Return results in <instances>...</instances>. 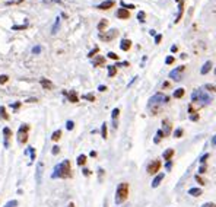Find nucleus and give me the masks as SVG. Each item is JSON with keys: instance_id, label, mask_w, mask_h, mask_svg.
<instances>
[{"instance_id": "obj_1", "label": "nucleus", "mask_w": 216, "mask_h": 207, "mask_svg": "<svg viewBox=\"0 0 216 207\" xmlns=\"http://www.w3.org/2000/svg\"><path fill=\"white\" fill-rule=\"evenodd\" d=\"M170 102V98H168L166 95H164V94H156V95H153L149 101H148V108L155 114L162 105H165V104H168Z\"/></svg>"}, {"instance_id": "obj_2", "label": "nucleus", "mask_w": 216, "mask_h": 207, "mask_svg": "<svg viewBox=\"0 0 216 207\" xmlns=\"http://www.w3.org/2000/svg\"><path fill=\"white\" fill-rule=\"evenodd\" d=\"M53 178H70L72 176V168H70V162L66 159L61 164H59L54 168V172L51 175Z\"/></svg>"}, {"instance_id": "obj_3", "label": "nucleus", "mask_w": 216, "mask_h": 207, "mask_svg": "<svg viewBox=\"0 0 216 207\" xmlns=\"http://www.w3.org/2000/svg\"><path fill=\"white\" fill-rule=\"evenodd\" d=\"M191 101L199 102L200 107H204V105H209L212 102V96L209 94H206L204 90H202V89H196L193 94H191Z\"/></svg>"}, {"instance_id": "obj_4", "label": "nucleus", "mask_w": 216, "mask_h": 207, "mask_svg": "<svg viewBox=\"0 0 216 207\" xmlns=\"http://www.w3.org/2000/svg\"><path fill=\"white\" fill-rule=\"evenodd\" d=\"M127 195H129V184L127 182L118 184L115 191V204H123L127 200Z\"/></svg>"}, {"instance_id": "obj_5", "label": "nucleus", "mask_w": 216, "mask_h": 207, "mask_svg": "<svg viewBox=\"0 0 216 207\" xmlns=\"http://www.w3.org/2000/svg\"><path fill=\"white\" fill-rule=\"evenodd\" d=\"M28 131H29V126L28 124H23L19 127L18 130V143L19 145H25L28 140Z\"/></svg>"}, {"instance_id": "obj_6", "label": "nucleus", "mask_w": 216, "mask_h": 207, "mask_svg": "<svg viewBox=\"0 0 216 207\" xmlns=\"http://www.w3.org/2000/svg\"><path fill=\"white\" fill-rule=\"evenodd\" d=\"M184 66H180V67H177V69H174L172 72H170V77L174 80V82H178L180 79H181V73L184 72Z\"/></svg>"}, {"instance_id": "obj_7", "label": "nucleus", "mask_w": 216, "mask_h": 207, "mask_svg": "<svg viewBox=\"0 0 216 207\" xmlns=\"http://www.w3.org/2000/svg\"><path fill=\"white\" fill-rule=\"evenodd\" d=\"M159 168H161V160H152V162L148 165V172L149 174H158V171H159Z\"/></svg>"}, {"instance_id": "obj_8", "label": "nucleus", "mask_w": 216, "mask_h": 207, "mask_svg": "<svg viewBox=\"0 0 216 207\" xmlns=\"http://www.w3.org/2000/svg\"><path fill=\"white\" fill-rule=\"evenodd\" d=\"M115 37H117V29H111L107 34H99V39H102V41H111Z\"/></svg>"}, {"instance_id": "obj_9", "label": "nucleus", "mask_w": 216, "mask_h": 207, "mask_svg": "<svg viewBox=\"0 0 216 207\" xmlns=\"http://www.w3.org/2000/svg\"><path fill=\"white\" fill-rule=\"evenodd\" d=\"M171 128H172V126H171V123L168 121V120H164L162 121V131H164V136L166 137V136H170L171 134Z\"/></svg>"}, {"instance_id": "obj_10", "label": "nucleus", "mask_w": 216, "mask_h": 207, "mask_svg": "<svg viewBox=\"0 0 216 207\" xmlns=\"http://www.w3.org/2000/svg\"><path fill=\"white\" fill-rule=\"evenodd\" d=\"M118 114H120V109L118 108H114L112 112H111V118H112V128H117L118 127Z\"/></svg>"}, {"instance_id": "obj_11", "label": "nucleus", "mask_w": 216, "mask_h": 207, "mask_svg": "<svg viewBox=\"0 0 216 207\" xmlns=\"http://www.w3.org/2000/svg\"><path fill=\"white\" fill-rule=\"evenodd\" d=\"M114 5H115V2H114V0H105V2H102V3L98 6V9H101V10H107V9L112 7Z\"/></svg>"}, {"instance_id": "obj_12", "label": "nucleus", "mask_w": 216, "mask_h": 207, "mask_svg": "<svg viewBox=\"0 0 216 207\" xmlns=\"http://www.w3.org/2000/svg\"><path fill=\"white\" fill-rule=\"evenodd\" d=\"M117 18H120V19H129L130 18V13H129V10L127 9H118L117 10Z\"/></svg>"}, {"instance_id": "obj_13", "label": "nucleus", "mask_w": 216, "mask_h": 207, "mask_svg": "<svg viewBox=\"0 0 216 207\" xmlns=\"http://www.w3.org/2000/svg\"><path fill=\"white\" fill-rule=\"evenodd\" d=\"M41 178H42V164H41V162H38V165H37V171H35V179H37V182H38V184L41 182Z\"/></svg>"}, {"instance_id": "obj_14", "label": "nucleus", "mask_w": 216, "mask_h": 207, "mask_svg": "<svg viewBox=\"0 0 216 207\" xmlns=\"http://www.w3.org/2000/svg\"><path fill=\"white\" fill-rule=\"evenodd\" d=\"M63 94H64V95H67V98H69V101H70V102H78V101H79L78 94H76L75 90H70L69 94H67V92H63Z\"/></svg>"}, {"instance_id": "obj_15", "label": "nucleus", "mask_w": 216, "mask_h": 207, "mask_svg": "<svg viewBox=\"0 0 216 207\" xmlns=\"http://www.w3.org/2000/svg\"><path fill=\"white\" fill-rule=\"evenodd\" d=\"M130 47H132V41L130 39H123L121 44H120V48H121L123 51H129Z\"/></svg>"}, {"instance_id": "obj_16", "label": "nucleus", "mask_w": 216, "mask_h": 207, "mask_svg": "<svg viewBox=\"0 0 216 207\" xmlns=\"http://www.w3.org/2000/svg\"><path fill=\"white\" fill-rule=\"evenodd\" d=\"M3 134H5V146L9 147V137H10V134H12L10 128H9V127H5V128H3Z\"/></svg>"}, {"instance_id": "obj_17", "label": "nucleus", "mask_w": 216, "mask_h": 207, "mask_svg": "<svg viewBox=\"0 0 216 207\" xmlns=\"http://www.w3.org/2000/svg\"><path fill=\"white\" fill-rule=\"evenodd\" d=\"M164 176H165L164 174H158V175L155 176V179L152 181V187H153V188H156V187L159 185V184H161V181L164 179Z\"/></svg>"}, {"instance_id": "obj_18", "label": "nucleus", "mask_w": 216, "mask_h": 207, "mask_svg": "<svg viewBox=\"0 0 216 207\" xmlns=\"http://www.w3.org/2000/svg\"><path fill=\"white\" fill-rule=\"evenodd\" d=\"M172 156H174V149H166V150L162 153V157L166 160V162H168V160H170Z\"/></svg>"}, {"instance_id": "obj_19", "label": "nucleus", "mask_w": 216, "mask_h": 207, "mask_svg": "<svg viewBox=\"0 0 216 207\" xmlns=\"http://www.w3.org/2000/svg\"><path fill=\"white\" fill-rule=\"evenodd\" d=\"M210 69H212V61H206V63L203 64V67H202L200 73H202V75H207Z\"/></svg>"}, {"instance_id": "obj_20", "label": "nucleus", "mask_w": 216, "mask_h": 207, "mask_svg": "<svg viewBox=\"0 0 216 207\" xmlns=\"http://www.w3.org/2000/svg\"><path fill=\"white\" fill-rule=\"evenodd\" d=\"M188 194L193 195V197H199V195H202V188H190Z\"/></svg>"}, {"instance_id": "obj_21", "label": "nucleus", "mask_w": 216, "mask_h": 207, "mask_svg": "<svg viewBox=\"0 0 216 207\" xmlns=\"http://www.w3.org/2000/svg\"><path fill=\"white\" fill-rule=\"evenodd\" d=\"M59 28H60V18H56L54 25H53V29H51V34H53V35H56V34H57V31H59Z\"/></svg>"}, {"instance_id": "obj_22", "label": "nucleus", "mask_w": 216, "mask_h": 207, "mask_svg": "<svg viewBox=\"0 0 216 207\" xmlns=\"http://www.w3.org/2000/svg\"><path fill=\"white\" fill-rule=\"evenodd\" d=\"M41 86L44 89H53V83L50 80H47V79H41Z\"/></svg>"}, {"instance_id": "obj_23", "label": "nucleus", "mask_w": 216, "mask_h": 207, "mask_svg": "<svg viewBox=\"0 0 216 207\" xmlns=\"http://www.w3.org/2000/svg\"><path fill=\"white\" fill-rule=\"evenodd\" d=\"M105 63V58L104 57H101V56H98L97 58H93V61H92V64L93 66H102Z\"/></svg>"}, {"instance_id": "obj_24", "label": "nucleus", "mask_w": 216, "mask_h": 207, "mask_svg": "<svg viewBox=\"0 0 216 207\" xmlns=\"http://www.w3.org/2000/svg\"><path fill=\"white\" fill-rule=\"evenodd\" d=\"M162 137H165V136H164V131H162V130H158V131H156V137L153 139V143L159 145V143H161V139H162Z\"/></svg>"}, {"instance_id": "obj_25", "label": "nucleus", "mask_w": 216, "mask_h": 207, "mask_svg": "<svg viewBox=\"0 0 216 207\" xmlns=\"http://www.w3.org/2000/svg\"><path fill=\"white\" fill-rule=\"evenodd\" d=\"M184 94H185V90H184L183 88L175 89V92H174V98H183V96H184Z\"/></svg>"}, {"instance_id": "obj_26", "label": "nucleus", "mask_w": 216, "mask_h": 207, "mask_svg": "<svg viewBox=\"0 0 216 207\" xmlns=\"http://www.w3.org/2000/svg\"><path fill=\"white\" fill-rule=\"evenodd\" d=\"M0 117H2L3 120H9V115H7V112H6V108H5V107H0Z\"/></svg>"}, {"instance_id": "obj_27", "label": "nucleus", "mask_w": 216, "mask_h": 207, "mask_svg": "<svg viewBox=\"0 0 216 207\" xmlns=\"http://www.w3.org/2000/svg\"><path fill=\"white\" fill-rule=\"evenodd\" d=\"M115 73H117V67L115 66H108V76L112 77V76H115Z\"/></svg>"}, {"instance_id": "obj_28", "label": "nucleus", "mask_w": 216, "mask_h": 207, "mask_svg": "<svg viewBox=\"0 0 216 207\" xmlns=\"http://www.w3.org/2000/svg\"><path fill=\"white\" fill-rule=\"evenodd\" d=\"M61 137V131L60 130H56L54 133H53V136H51V140H54V142H57L59 139Z\"/></svg>"}, {"instance_id": "obj_29", "label": "nucleus", "mask_w": 216, "mask_h": 207, "mask_svg": "<svg viewBox=\"0 0 216 207\" xmlns=\"http://www.w3.org/2000/svg\"><path fill=\"white\" fill-rule=\"evenodd\" d=\"M107 25H108V22H107L105 19H102V20L99 22V24H98V29H99V31L102 32V31L105 29V26H107Z\"/></svg>"}, {"instance_id": "obj_30", "label": "nucleus", "mask_w": 216, "mask_h": 207, "mask_svg": "<svg viewBox=\"0 0 216 207\" xmlns=\"http://www.w3.org/2000/svg\"><path fill=\"white\" fill-rule=\"evenodd\" d=\"M85 162H86V156L85 155H79L78 156V165H85Z\"/></svg>"}, {"instance_id": "obj_31", "label": "nucleus", "mask_w": 216, "mask_h": 207, "mask_svg": "<svg viewBox=\"0 0 216 207\" xmlns=\"http://www.w3.org/2000/svg\"><path fill=\"white\" fill-rule=\"evenodd\" d=\"M181 16H183V2L180 3V10H178V15H177V19H175V24L181 20Z\"/></svg>"}, {"instance_id": "obj_32", "label": "nucleus", "mask_w": 216, "mask_h": 207, "mask_svg": "<svg viewBox=\"0 0 216 207\" xmlns=\"http://www.w3.org/2000/svg\"><path fill=\"white\" fill-rule=\"evenodd\" d=\"M101 136H102V139H107V124L105 123L101 126Z\"/></svg>"}, {"instance_id": "obj_33", "label": "nucleus", "mask_w": 216, "mask_h": 207, "mask_svg": "<svg viewBox=\"0 0 216 207\" xmlns=\"http://www.w3.org/2000/svg\"><path fill=\"white\" fill-rule=\"evenodd\" d=\"M145 18H146V13L143 12V10H140V12L137 13V19H139V22H145Z\"/></svg>"}, {"instance_id": "obj_34", "label": "nucleus", "mask_w": 216, "mask_h": 207, "mask_svg": "<svg viewBox=\"0 0 216 207\" xmlns=\"http://www.w3.org/2000/svg\"><path fill=\"white\" fill-rule=\"evenodd\" d=\"M7 80H9V76H7V75H2V76H0V85H5Z\"/></svg>"}, {"instance_id": "obj_35", "label": "nucleus", "mask_w": 216, "mask_h": 207, "mask_svg": "<svg viewBox=\"0 0 216 207\" xmlns=\"http://www.w3.org/2000/svg\"><path fill=\"white\" fill-rule=\"evenodd\" d=\"M27 153H31V160H35V149L34 147H29L27 150Z\"/></svg>"}, {"instance_id": "obj_36", "label": "nucleus", "mask_w": 216, "mask_h": 207, "mask_svg": "<svg viewBox=\"0 0 216 207\" xmlns=\"http://www.w3.org/2000/svg\"><path fill=\"white\" fill-rule=\"evenodd\" d=\"M66 128H67L69 131L73 130V128H75V123H73V121H67V123H66Z\"/></svg>"}, {"instance_id": "obj_37", "label": "nucleus", "mask_w": 216, "mask_h": 207, "mask_svg": "<svg viewBox=\"0 0 216 207\" xmlns=\"http://www.w3.org/2000/svg\"><path fill=\"white\" fill-rule=\"evenodd\" d=\"M83 98H85V99H88V101H91V102H93V101H95L93 94H86V95H83Z\"/></svg>"}, {"instance_id": "obj_38", "label": "nucleus", "mask_w": 216, "mask_h": 207, "mask_svg": "<svg viewBox=\"0 0 216 207\" xmlns=\"http://www.w3.org/2000/svg\"><path fill=\"white\" fill-rule=\"evenodd\" d=\"M16 206H18V201H16V200H12V201H7L5 207H16Z\"/></svg>"}, {"instance_id": "obj_39", "label": "nucleus", "mask_w": 216, "mask_h": 207, "mask_svg": "<svg viewBox=\"0 0 216 207\" xmlns=\"http://www.w3.org/2000/svg\"><path fill=\"white\" fill-rule=\"evenodd\" d=\"M181 136H183V130H181V128H177V130L174 131V137H177V139H180Z\"/></svg>"}, {"instance_id": "obj_40", "label": "nucleus", "mask_w": 216, "mask_h": 207, "mask_svg": "<svg viewBox=\"0 0 216 207\" xmlns=\"http://www.w3.org/2000/svg\"><path fill=\"white\" fill-rule=\"evenodd\" d=\"M121 7H123V9H127V10H130V9H134V5H126L124 2H121Z\"/></svg>"}, {"instance_id": "obj_41", "label": "nucleus", "mask_w": 216, "mask_h": 207, "mask_svg": "<svg viewBox=\"0 0 216 207\" xmlns=\"http://www.w3.org/2000/svg\"><path fill=\"white\" fill-rule=\"evenodd\" d=\"M27 26H28L27 24H25V25H15V26H12V29H13V31H18V29H25Z\"/></svg>"}, {"instance_id": "obj_42", "label": "nucleus", "mask_w": 216, "mask_h": 207, "mask_svg": "<svg viewBox=\"0 0 216 207\" xmlns=\"http://www.w3.org/2000/svg\"><path fill=\"white\" fill-rule=\"evenodd\" d=\"M98 51H99V48H98V47H95V48H93V50H92V51H91V53L88 54V57H91V58H92V57H93L95 54H97Z\"/></svg>"}, {"instance_id": "obj_43", "label": "nucleus", "mask_w": 216, "mask_h": 207, "mask_svg": "<svg viewBox=\"0 0 216 207\" xmlns=\"http://www.w3.org/2000/svg\"><path fill=\"white\" fill-rule=\"evenodd\" d=\"M165 63H166V64H172V63H174V57H172V56H168V57L165 58Z\"/></svg>"}, {"instance_id": "obj_44", "label": "nucleus", "mask_w": 216, "mask_h": 207, "mask_svg": "<svg viewBox=\"0 0 216 207\" xmlns=\"http://www.w3.org/2000/svg\"><path fill=\"white\" fill-rule=\"evenodd\" d=\"M115 67H127L129 66V61H123V63H117V64H114Z\"/></svg>"}, {"instance_id": "obj_45", "label": "nucleus", "mask_w": 216, "mask_h": 207, "mask_svg": "<svg viewBox=\"0 0 216 207\" xmlns=\"http://www.w3.org/2000/svg\"><path fill=\"white\" fill-rule=\"evenodd\" d=\"M51 153H53V155H59V153H60V147H59V146H53Z\"/></svg>"}, {"instance_id": "obj_46", "label": "nucleus", "mask_w": 216, "mask_h": 207, "mask_svg": "<svg viewBox=\"0 0 216 207\" xmlns=\"http://www.w3.org/2000/svg\"><path fill=\"white\" fill-rule=\"evenodd\" d=\"M108 57H110V58H112V60H118V56H117L115 53H111V51L108 53Z\"/></svg>"}, {"instance_id": "obj_47", "label": "nucleus", "mask_w": 216, "mask_h": 207, "mask_svg": "<svg viewBox=\"0 0 216 207\" xmlns=\"http://www.w3.org/2000/svg\"><path fill=\"white\" fill-rule=\"evenodd\" d=\"M204 88H206V89H210V90H215V92H216V86H215V85H210V83H207Z\"/></svg>"}, {"instance_id": "obj_48", "label": "nucleus", "mask_w": 216, "mask_h": 207, "mask_svg": "<svg viewBox=\"0 0 216 207\" xmlns=\"http://www.w3.org/2000/svg\"><path fill=\"white\" fill-rule=\"evenodd\" d=\"M190 120H191V121H197V120H199V115H197V114H191Z\"/></svg>"}, {"instance_id": "obj_49", "label": "nucleus", "mask_w": 216, "mask_h": 207, "mask_svg": "<svg viewBox=\"0 0 216 207\" xmlns=\"http://www.w3.org/2000/svg\"><path fill=\"white\" fill-rule=\"evenodd\" d=\"M207 157H209V153H204V155H203V156H202V157H200V162H202V164H204V162H206V159H207Z\"/></svg>"}, {"instance_id": "obj_50", "label": "nucleus", "mask_w": 216, "mask_h": 207, "mask_svg": "<svg viewBox=\"0 0 216 207\" xmlns=\"http://www.w3.org/2000/svg\"><path fill=\"white\" fill-rule=\"evenodd\" d=\"M204 172H206V165H202V166L199 168V175H200V174H204Z\"/></svg>"}, {"instance_id": "obj_51", "label": "nucleus", "mask_w": 216, "mask_h": 207, "mask_svg": "<svg viewBox=\"0 0 216 207\" xmlns=\"http://www.w3.org/2000/svg\"><path fill=\"white\" fill-rule=\"evenodd\" d=\"M165 168H166V169H168V171H170V169H171V168H172V162H171V160H168V162H166V164H165Z\"/></svg>"}, {"instance_id": "obj_52", "label": "nucleus", "mask_w": 216, "mask_h": 207, "mask_svg": "<svg viewBox=\"0 0 216 207\" xmlns=\"http://www.w3.org/2000/svg\"><path fill=\"white\" fill-rule=\"evenodd\" d=\"M196 179H197V182L200 184V185H204V181L200 178V175H196Z\"/></svg>"}, {"instance_id": "obj_53", "label": "nucleus", "mask_w": 216, "mask_h": 207, "mask_svg": "<svg viewBox=\"0 0 216 207\" xmlns=\"http://www.w3.org/2000/svg\"><path fill=\"white\" fill-rule=\"evenodd\" d=\"M40 51H41V47H38V45H37V47H34V48H32V53H34V54H38Z\"/></svg>"}, {"instance_id": "obj_54", "label": "nucleus", "mask_w": 216, "mask_h": 207, "mask_svg": "<svg viewBox=\"0 0 216 207\" xmlns=\"http://www.w3.org/2000/svg\"><path fill=\"white\" fill-rule=\"evenodd\" d=\"M202 207H216V204L215 203H204Z\"/></svg>"}, {"instance_id": "obj_55", "label": "nucleus", "mask_w": 216, "mask_h": 207, "mask_svg": "<svg viewBox=\"0 0 216 207\" xmlns=\"http://www.w3.org/2000/svg\"><path fill=\"white\" fill-rule=\"evenodd\" d=\"M161 39H162V35H155V42H156V44H159Z\"/></svg>"}, {"instance_id": "obj_56", "label": "nucleus", "mask_w": 216, "mask_h": 207, "mask_svg": "<svg viewBox=\"0 0 216 207\" xmlns=\"http://www.w3.org/2000/svg\"><path fill=\"white\" fill-rule=\"evenodd\" d=\"M82 171H83V175H85V176H88V175H91V171H89L88 168H83Z\"/></svg>"}, {"instance_id": "obj_57", "label": "nucleus", "mask_w": 216, "mask_h": 207, "mask_svg": "<svg viewBox=\"0 0 216 207\" xmlns=\"http://www.w3.org/2000/svg\"><path fill=\"white\" fill-rule=\"evenodd\" d=\"M98 171H99V172H98V176H99V181H101V179H102V176H104V169H101V168H99Z\"/></svg>"}, {"instance_id": "obj_58", "label": "nucleus", "mask_w": 216, "mask_h": 207, "mask_svg": "<svg viewBox=\"0 0 216 207\" xmlns=\"http://www.w3.org/2000/svg\"><path fill=\"white\" fill-rule=\"evenodd\" d=\"M98 90H99V92H105V90H107V86L101 85V86H98Z\"/></svg>"}, {"instance_id": "obj_59", "label": "nucleus", "mask_w": 216, "mask_h": 207, "mask_svg": "<svg viewBox=\"0 0 216 207\" xmlns=\"http://www.w3.org/2000/svg\"><path fill=\"white\" fill-rule=\"evenodd\" d=\"M19 107H20V102H15V104L12 105V108H13V109H18Z\"/></svg>"}, {"instance_id": "obj_60", "label": "nucleus", "mask_w": 216, "mask_h": 207, "mask_svg": "<svg viewBox=\"0 0 216 207\" xmlns=\"http://www.w3.org/2000/svg\"><path fill=\"white\" fill-rule=\"evenodd\" d=\"M177 50H178V48H177V45H172V48H171V51H172V53H177Z\"/></svg>"}, {"instance_id": "obj_61", "label": "nucleus", "mask_w": 216, "mask_h": 207, "mask_svg": "<svg viewBox=\"0 0 216 207\" xmlns=\"http://www.w3.org/2000/svg\"><path fill=\"white\" fill-rule=\"evenodd\" d=\"M91 156H92V157H95V156H97V152H93V150H92V152H91Z\"/></svg>"}, {"instance_id": "obj_62", "label": "nucleus", "mask_w": 216, "mask_h": 207, "mask_svg": "<svg viewBox=\"0 0 216 207\" xmlns=\"http://www.w3.org/2000/svg\"><path fill=\"white\" fill-rule=\"evenodd\" d=\"M35 101H37L35 98H29V99H28V102H35Z\"/></svg>"}, {"instance_id": "obj_63", "label": "nucleus", "mask_w": 216, "mask_h": 207, "mask_svg": "<svg viewBox=\"0 0 216 207\" xmlns=\"http://www.w3.org/2000/svg\"><path fill=\"white\" fill-rule=\"evenodd\" d=\"M67 207H75V204H73V203H69V206H67Z\"/></svg>"}, {"instance_id": "obj_64", "label": "nucleus", "mask_w": 216, "mask_h": 207, "mask_svg": "<svg viewBox=\"0 0 216 207\" xmlns=\"http://www.w3.org/2000/svg\"><path fill=\"white\" fill-rule=\"evenodd\" d=\"M215 76H216V69H215Z\"/></svg>"}]
</instances>
